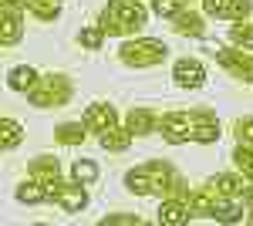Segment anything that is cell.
I'll list each match as a JSON object with an SVG mask.
<instances>
[{"label": "cell", "mask_w": 253, "mask_h": 226, "mask_svg": "<svg viewBox=\"0 0 253 226\" xmlns=\"http://www.w3.org/2000/svg\"><path fill=\"white\" fill-rule=\"evenodd\" d=\"M175 176H179L175 166H169L166 159H152V162H142L135 169H128L125 186L135 196H169Z\"/></svg>", "instance_id": "obj_1"}, {"label": "cell", "mask_w": 253, "mask_h": 226, "mask_svg": "<svg viewBox=\"0 0 253 226\" xmlns=\"http://www.w3.org/2000/svg\"><path fill=\"white\" fill-rule=\"evenodd\" d=\"M145 7L138 0H108L105 14H101V27L105 34H115V38H128V34H138L145 27Z\"/></svg>", "instance_id": "obj_2"}, {"label": "cell", "mask_w": 253, "mask_h": 226, "mask_svg": "<svg viewBox=\"0 0 253 226\" xmlns=\"http://www.w3.org/2000/svg\"><path fill=\"white\" fill-rule=\"evenodd\" d=\"M71 94H75V81L61 71H51V75L38 78V85L27 91V101L34 108H61L71 101Z\"/></svg>", "instance_id": "obj_3"}, {"label": "cell", "mask_w": 253, "mask_h": 226, "mask_svg": "<svg viewBox=\"0 0 253 226\" xmlns=\"http://www.w3.org/2000/svg\"><path fill=\"white\" fill-rule=\"evenodd\" d=\"M118 61L128 68H156L166 61V44L156 38H132L118 47Z\"/></svg>", "instance_id": "obj_4"}, {"label": "cell", "mask_w": 253, "mask_h": 226, "mask_svg": "<svg viewBox=\"0 0 253 226\" xmlns=\"http://www.w3.org/2000/svg\"><path fill=\"white\" fill-rule=\"evenodd\" d=\"M27 176L31 179H38L41 186L47 189V203H54V196H58V189H61V162L54 159V155H34L31 162H27Z\"/></svg>", "instance_id": "obj_5"}, {"label": "cell", "mask_w": 253, "mask_h": 226, "mask_svg": "<svg viewBox=\"0 0 253 226\" xmlns=\"http://www.w3.org/2000/svg\"><path fill=\"white\" fill-rule=\"evenodd\" d=\"M216 61L226 75H233L243 85H253V54L247 47H216Z\"/></svg>", "instance_id": "obj_6"}, {"label": "cell", "mask_w": 253, "mask_h": 226, "mask_svg": "<svg viewBox=\"0 0 253 226\" xmlns=\"http://www.w3.org/2000/svg\"><path fill=\"white\" fill-rule=\"evenodd\" d=\"M24 10L20 3H0V44L14 47L24 38Z\"/></svg>", "instance_id": "obj_7"}, {"label": "cell", "mask_w": 253, "mask_h": 226, "mask_svg": "<svg viewBox=\"0 0 253 226\" xmlns=\"http://www.w3.org/2000/svg\"><path fill=\"white\" fill-rule=\"evenodd\" d=\"M159 135H162L169 145L193 142V122H189V112H166L162 118H159Z\"/></svg>", "instance_id": "obj_8"}, {"label": "cell", "mask_w": 253, "mask_h": 226, "mask_svg": "<svg viewBox=\"0 0 253 226\" xmlns=\"http://www.w3.org/2000/svg\"><path fill=\"white\" fill-rule=\"evenodd\" d=\"M250 186V179L243 176V172H216L213 179L206 182V189L216 196H223V199H243V192Z\"/></svg>", "instance_id": "obj_9"}, {"label": "cell", "mask_w": 253, "mask_h": 226, "mask_svg": "<svg viewBox=\"0 0 253 226\" xmlns=\"http://www.w3.org/2000/svg\"><path fill=\"white\" fill-rule=\"evenodd\" d=\"M189 122H193V142L213 145L219 138V118L213 108H189Z\"/></svg>", "instance_id": "obj_10"}, {"label": "cell", "mask_w": 253, "mask_h": 226, "mask_svg": "<svg viewBox=\"0 0 253 226\" xmlns=\"http://www.w3.org/2000/svg\"><path fill=\"white\" fill-rule=\"evenodd\" d=\"M81 122L88 125V132L101 135V132H108V129H115V125H118V112L108 105V101H95V105L84 108Z\"/></svg>", "instance_id": "obj_11"}, {"label": "cell", "mask_w": 253, "mask_h": 226, "mask_svg": "<svg viewBox=\"0 0 253 226\" xmlns=\"http://www.w3.org/2000/svg\"><path fill=\"white\" fill-rule=\"evenodd\" d=\"M172 81L179 88H203L206 85V68L196 57H179L172 64Z\"/></svg>", "instance_id": "obj_12"}, {"label": "cell", "mask_w": 253, "mask_h": 226, "mask_svg": "<svg viewBox=\"0 0 253 226\" xmlns=\"http://www.w3.org/2000/svg\"><path fill=\"white\" fill-rule=\"evenodd\" d=\"M210 220H216V223H223V226L247 223V203L243 199H223V196H216L213 209H210Z\"/></svg>", "instance_id": "obj_13"}, {"label": "cell", "mask_w": 253, "mask_h": 226, "mask_svg": "<svg viewBox=\"0 0 253 226\" xmlns=\"http://www.w3.org/2000/svg\"><path fill=\"white\" fill-rule=\"evenodd\" d=\"M54 203H58L64 213H81V209L88 206V192H84V182H61L58 196H54Z\"/></svg>", "instance_id": "obj_14"}, {"label": "cell", "mask_w": 253, "mask_h": 226, "mask_svg": "<svg viewBox=\"0 0 253 226\" xmlns=\"http://www.w3.org/2000/svg\"><path fill=\"white\" fill-rule=\"evenodd\" d=\"M189 220H193V209L186 199H172V196L162 199V206H159V223L162 226H186Z\"/></svg>", "instance_id": "obj_15"}, {"label": "cell", "mask_w": 253, "mask_h": 226, "mask_svg": "<svg viewBox=\"0 0 253 226\" xmlns=\"http://www.w3.org/2000/svg\"><path fill=\"white\" fill-rule=\"evenodd\" d=\"M172 31L179 38H203L206 34V24H203V14H196L189 7H182L172 17Z\"/></svg>", "instance_id": "obj_16"}, {"label": "cell", "mask_w": 253, "mask_h": 226, "mask_svg": "<svg viewBox=\"0 0 253 226\" xmlns=\"http://www.w3.org/2000/svg\"><path fill=\"white\" fill-rule=\"evenodd\" d=\"M159 118L162 115H156L152 108H132V112L125 115V129L132 135H152L159 129Z\"/></svg>", "instance_id": "obj_17"}, {"label": "cell", "mask_w": 253, "mask_h": 226, "mask_svg": "<svg viewBox=\"0 0 253 226\" xmlns=\"http://www.w3.org/2000/svg\"><path fill=\"white\" fill-rule=\"evenodd\" d=\"M88 138V125L84 122H61L58 129H54V142L58 145H68V149H75Z\"/></svg>", "instance_id": "obj_18"}, {"label": "cell", "mask_w": 253, "mask_h": 226, "mask_svg": "<svg viewBox=\"0 0 253 226\" xmlns=\"http://www.w3.org/2000/svg\"><path fill=\"white\" fill-rule=\"evenodd\" d=\"M38 78L41 75L31 68V64H20V68H10V71H7V88H10V91L27 94L34 85H38Z\"/></svg>", "instance_id": "obj_19"}, {"label": "cell", "mask_w": 253, "mask_h": 226, "mask_svg": "<svg viewBox=\"0 0 253 226\" xmlns=\"http://www.w3.org/2000/svg\"><path fill=\"white\" fill-rule=\"evenodd\" d=\"M132 138H135V135L128 132L125 125H115V129H108V132H101V135H98L101 149H108V152H128Z\"/></svg>", "instance_id": "obj_20"}, {"label": "cell", "mask_w": 253, "mask_h": 226, "mask_svg": "<svg viewBox=\"0 0 253 226\" xmlns=\"http://www.w3.org/2000/svg\"><path fill=\"white\" fill-rule=\"evenodd\" d=\"M24 7H27V14H34L44 24H54L61 17V0H24Z\"/></svg>", "instance_id": "obj_21"}, {"label": "cell", "mask_w": 253, "mask_h": 226, "mask_svg": "<svg viewBox=\"0 0 253 226\" xmlns=\"http://www.w3.org/2000/svg\"><path fill=\"white\" fill-rule=\"evenodd\" d=\"M17 199L24 203V206H41V203L47 199V189L41 186L38 179H31V176H27V179L17 186Z\"/></svg>", "instance_id": "obj_22"}, {"label": "cell", "mask_w": 253, "mask_h": 226, "mask_svg": "<svg viewBox=\"0 0 253 226\" xmlns=\"http://www.w3.org/2000/svg\"><path fill=\"white\" fill-rule=\"evenodd\" d=\"M20 142H24V125L17 118H3L0 122V145L10 152V149H17Z\"/></svg>", "instance_id": "obj_23"}, {"label": "cell", "mask_w": 253, "mask_h": 226, "mask_svg": "<svg viewBox=\"0 0 253 226\" xmlns=\"http://www.w3.org/2000/svg\"><path fill=\"white\" fill-rule=\"evenodd\" d=\"M98 176H101V169H98L95 159H75V166H71V179H75V182H84V186H91Z\"/></svg>", "instance_id": "obj_24"}, {"label": "cell", "mask_w": 253, "mask_h": 226, "mask_svg": "<svg viewBox=\"0 0 253 226\" xmlns=\"http://www.w3.org/2000/svg\"><path fill=\"white\" fill-rule=\"evenodd\" d=\"M105 38H108V34H105L101 24H88V27H81V31H78V44L84 47V51H98V47L105 44Z\"/></svg>", "instance_id": "obj_25"}, {"label": "cell", "mask_w": 253, "mask_h": 226, "mask_svg": "<svg viewBox=\"0 0 253 226\" xmlns=\"http://www.w3.org/2000/svg\"><path fill=\"white\" fill-rule=\"evenodd\" d=\"M230 41H233L236 47L253 51V24L250 20H236V24H230Z\"/></svg>", "instance_id": "obj_26"}, {"label": "cell", "mask_w": 253, "mask_h": 226, "mask_svg": "<svg viewBox=\"0 0 253 226\" xmlns=\"http://www.w3.org/2000/svg\"><path fill=\"white\" fill-rule=\"evenodd\" d=\"M233 162H236V169L253 182V149L250 145H236L233 149Z\"/></svg>", "instance_id": "obj_27"}, {"label": "cell", "mask_w": 253, "mask_h": 226, "mask_svg": "<svg viewBox=\"0 0 253 226\" xmlns=\"http://www.w3.org/2000/svg\"><path fill=\"white\" fill-rule=\"evenodd\" d=\"M233 135H236V145H250V149H253V115H243V118H236Z\"/></svg>", "instance_id": "obj_28"}, {"label": "cell", "mask_w": 253, "mask_h": 226, "mask_svg": "<svg viewBox=\"0 0 253 226\" xmlns=\"http://www.w3.org/2000/svg\"><path fill=\"white\" fill-rule=\"evenodd\" d=\"M250 0H230V7H226V20L236 24V20H250Z\"/></svg>", "instance_id": "obj_29"}, {"label": "cell", "mask_w": 253, "mask_h": 226, "mask_svg": "<svg viewBox=\"0 0 253 226\" xmlns=\"http://www.w3.org/2000/svg\"><path fill=\"white\" fill-rule=\"evenodd\" d=\"M152 7H156V14H159V17L172 20L175 14H179V10L186 7V3H182V0H152Z\"/></svg>", "instance_id": "obj_30"}, {"label": "cell", "mask_w": 253, "mask_h": 226, "mask_svg": "<svg viewBox=\"0 0 253 226\" xmlns=\"http://www.w3.org/2000/svg\"><path fill=\"white\" fill-rule=\"evenodd\" d=\"M142 220H138L135 213H112V216H101V226H138Z\"/></svg>", "instance_id": "obj_31"}, {"label": "cell", "mask_w": 253, "mask_h": 226, "mask_svg": "<svg viewBox=\"0 0 253 226\" xmlns=\"http://www.w3.org/2000/svg\"><path fill=\"white\" fill-rule=\"evenodd\" d=\"M226 7H230V0H203V10L210 17H226Z\"/></svg>", "instance_id": "obj_32"}, {"label": "cell", "mask_w": 253, "mask_h": 226, "mask_svg": "<svg viewBox=\"0 0 253 226\" xmlns=\"http://www.w3.org/2000/svg\"><path fill=\"white\" fill-rule=\"evenodd\" d=\"M182 3H186V7H189V3H193V0H182Z\"/></svg>", "instance_id": "obj_33"}]
</instances>
